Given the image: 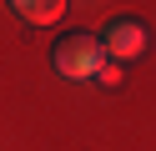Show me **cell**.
Returning a JSON list of instances; mask_svg holds the SVG:
<instances>
[{"label": "cell", "instance_id": "cell-1", "mask_svg": "<svg viewBox=\"0 0 156 151\" xmlns=\"http://www.w3.org/2000/svg\"><path fill=\"white\" fill-rule=\"evenodd\" d=\"M51 60H55V70H61L66 81H91L96 70L106 66V45L96 35H86V30H66V35L55 40Z\"/></svg>", "mask_w": 156, "mask_h": 151}, {"label": "cell", "instance_id": "cell-2", "mask_svg": "<svg viewBox=\"0 0 156 151\" xmlns=\"http://www.w3.org/2000/svg\"><path fill=\"white\" fill-rule=\"evenodd\" d=\"M101 45H106V56H111V60H131V56H141V50H146V25H141L136 15H116L111 25H106Z\"/></svg>", "mask_w": 156, "mask_h": 151}, {"label": "cell", "instance_id": "cell-3", "mask_svg": "<svg viewBox=\"0 0 156 151\" xmlns=\"http://www.w3.org/2000/svg\"><path fill=\"white\" fill-rule=\"evenodd\" d=\"M10 10L20 20H30V25H51V20H61L66 0H10Z\"/></svg>", "mask_w": 156, "mask_h": 151}, {"label": "cell", "instance_id": "cell-4", "mask_svg": "<svg viewBox=\"0 0 156 151\" xmlns=\"http://www.w3.org/2000/svg\"><path fill=\"white\" fill-rule=\"evenodd\" d=\"M96 81H106V86H121V66H101V70H96Z\"/></svg>", "mask_w": 156, "mask_h": 151}]
</instances>
